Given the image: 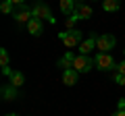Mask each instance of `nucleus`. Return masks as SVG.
<instances>
[{
	"mask_svg": "<svg viewBox=\"0 0 125 116\" xmlns=\"http://www.w3.org/2000/svg\"><path fill=\"white\" fill-rule=\"evenodd\" d=\"M58 40L67 46V48H75V46H79L83 41V33L79 29H67V31L58 33Z\"/></svg>",
	"mask_w": 125,
	"mask_h": 116,
	"instance_id": "obj_1",
	"label": "nucleus"
},
{
	"mask_svg": "<svg viewBox=\"0 0 125 116\" xmlns=\"http://www.w3.org/2000/svg\"><path fill=\"white\" fill-rule=\"evenodd\" d=\"M31 13H33V17L36 19H42V21H48V23H54V17H52V10H50V6L46 4L44 0H36L33 4H31Z\"/></svg>",
	"mask_w": 125,
	"mask_h": 116,
	"instance_id": "obj_2",
	"label": "nucleus"
},
{
	"mask_svg": "<svg viewBox=\"0 0 125 116\" xmlns=\"http://www.w3.org/2000/svg\"><path fill=\"white\" fill-rule=\"evenodd\" d=\"M94 60H96V68H100V71H113V68H117L115 58L108 52H98Z\"/></svg>",
	"mask_w": 125,
	"mask_h": 116,
	"instance_id": "obj_3",
	"label": "nucleus"
},
{
	"mask_svg": "<svg viewBox=\"0 0 125 116\" xmlns=\"http://www.w3.org/2000/svg\"><path fill=\"white\" fill-rule=\"evenodd\" d=\"M92 66H96V60L90 56H85V54H79V56H75V62H73V68H75L77 73H88Z\"/></svg>",
	"mask_w": 125,
	"mask_h": 116,
	"instance_id": "obj_4",
	"label": "nucleus"
},
{
	"mask_svg": "<svg viewBox=\"0 0 125 116\" xmlns=\"http://www.w3.org/2000/svg\"><path fill=\"white\" fill-rule=\"evenodd\" d=\"M115 44H117V40L111 33H102V35L96 37V48H98L100 52H111V50L115 48Z\"/></svg>",
	"mask_w": 125,
	"mask_h": 116,
	"instance_id": "obj_5",
	"label": "nucleus"
},
{
	"mask_svg": "<svg viewBox=\"0 0 125 116\" xmlns=\"http://www.w3.org/2000/svg\"><path fill=\"white\" fill-rule=\"evenodd\" d=\"M27 31H29L33 37L42 35V33H44V23H42V19H36V17H31V21L27 23Z\"/></svg>",
	"mask_w": 125,
	"mask_h": 116,
	"instance_id": "obj_6",
	"label": "nucleus"
},
{
	"mask_svg": "<svg viewBox=\"0 0 125 116\" xmlns=\"http://www.w3.org/2000/svg\"><path fill=\"white\" fill-rule=\"evenodd\" d=\"M13 17H15V21H17V23H25V25H27V23L31 21V17H33V13H31V10L23 4L17 13H13Z\"/></svg>",
	"mask_w": 125,
	"mask_h": 116,
	"instance_id": "obj_7",
	"label": "nucleus"
},
{
	"mask_svg": "<svg viewBox=\"0 0 125 116\" xmlns=\"http://www.w3.org/2000/svg\"><path fill=\"white\" fill-rule=\"evenodd\" d=\"M19 87H15V85H4V87H2V99H4V102H15V99L19 98Z\"/></svg>",
	"mask_w": 125,
	"mask_h": 116,
	"instance_id": "obj_8",
	"label": "nucleus"
},
{
	"mask_svg": "<svg viewBox=\"0 0 125 116\" xmlns=\"http://www.w3.org/2000/svg\"><path fill=\"white\" fill-rule=\"evenodd\" d=\"M77 79H79V73H77L75 68H67V71H62V83H65V85L73 87V85L77 83Z\"/></svg>",
	"mask_w": 125,
	"mask_h": 116,
	"instance_id": "obj_9",
	"label": "nucleus"
},
{
	"mask_svg": "<svg viewBox=\"0 0 125 116\" xmlns=\"http://www.w3.org/2000/svg\"><path fill=\"white\" fill-rule=\"evenodd\" d=\"M96 48V35H92L90 40H83L79 44V54H85L88 56V52H92V50Z\"/></svg>",
	"mask_w": 125,
	"mask_h": 116,
	"instance_id": "obj_10",
	"label": "nucleus"
},
{
	"mask_svg": "<svg viewBox=\"0 0 125 116\" xmlns=\"http://www.w3.org/2000/svg\"><path fill=\"white\" fill-rule=\"evenodd\" d=\"M73 62H75V54H73V52H67L61 60H58V66H61L62 71H67V68H73Z\"/></svg>",
	"mask_w": 125,
	"mask_h": 116,
	"instance_id": "obj_11",
	"label": "nucleus"
},
{
	"mask_svg": "<svg viewBox=\"0 0 125 116\" xmlns=\"http://www.w3.org/2000/svg\"><path fill=\"white\" fill-rule=\"evenodd\" d=\"M58 6H61V10L65 15H73V13H75V8H77V2H75V0H61Z\"/></svg>",
	"mask_w": 125,
	"mask_h": 116,
	"instance_id": "obj_12",
	"label": "nucleus"
},
{
	"mask_svg": "<svg viewBox=\"0 0 125 116\" xmlns=\"http://www.w3.org/2000/svg\"><path fill=\"white\" fill-rule=\"evenodd\" d=\"M75 15H77L79 19H90V17H92V6L85 4V2H83V4H77Z\"/></svg>",
	"mask_w": 125,
	"mask_h": 116,
	"instance_id": "obj_13",
	"label": "nucleus"
},
{
	"mask_svg": "<svg viewBox=\"0 0 125 116\" xmlns=\"http://www.w3.org/2000/svg\"><path fill=\"white\" fill-rule=\"evenodd\" d=\"M9 81H10V85H15V87H21V85L25 83V75H23L21 71H13L10 77H9Z\"/></svg>",
	"mask_w": 125,
	"mask_h": 116,
	"instance_id": "obj_14",
	"label": "nucleus"
},
{
	"mask_svg": "<svg viewBox=\"0 0 125 116\" xmlns=\"http://www.w3.org/2000/svg\"><path fill=\"white\" fill-rule=\"evenodd\" d=\"M102 8L106 13H117L121 8V0H102Z\"/></svg>",
	"mask_w": 125,
	"mask_h": 116,
	"instance_id": "obj_15",
	"label": "nucleus"
},
{
	"mask_svg": "<svg viewBox=\"0 0 125 116\" xmlns=\"http://www.w3.org/2000/svg\"><path fill=\"white\" fill-rule=\"evenodd\" d=\"M0 64H2V68H4V66H9V64H10V56H9V52H6L4 48L0 50Z\"/></svg>",
	"mask_w": 125,
	"mask_h": 116,
	"instance_id": "obj_16",
	"label": "nucleus"
},
{
	"mask_svg": "<svg viewBox=\"0 0 125 116\" xmlns=\"http://www.w3.org/2000/svg\"><path fill=\"white\" fill-rule=\"evenodd\" d=\"M13 2H10V0H2V4H0V10H2V13H4V15H10V13H13Z\"/></svg>",
	"mask_w": 125,
	"mask_h": 116,
	"instance_id": "obj_17",
	"label": "nucleus"
},
{
	"mask_svg": "<svg viewBox=\"0 0 125 116\" xmlns=\"http://www.w3.org/2000/svg\"><path fill=\"white\" fill-rule=\"evenodd\" d=\"M77 21H79V17H77L75 13H73V15H69V17H67V21H65V25H67V29H75L73 25H75Z\"/></svg>",
	"mask_w": 125,
	"mask_h": 116,
	"instance_id": "obj_18",
	"label": "nucleus"
},
{
	"mask_svg": "<svg viewBox=\"0 0 125 116\" xmlns=\"http://www.w3.org/2000/svg\"><path fill=\"white\" fill-rule=\"evenodd\" d=\"M115 83H117V85H125V75L117 73V75H115Z\"/></svg>",
	"mask_w": 125,
	"mask_h": 116,
	"instance_id": "obj_19",
	"label": "nucleus"
},
{
	"mask_svg": "<svg viewBox=\"0 0 125 116\" xmlns=\"http://www.w3.org/2000/svg\"><path fill=\"white\" fill-rule=\"evenodd\" d=\"M117 73H121V75H125V60L121 64H117Z\"/></svg>",
	"mask_w": 125,
	"mask_h": 116,
	"instance_id": "obj_20",
	"label": "nucleus"
},
{
	"mask_svg": "<svg viewBox=\"0 0 125 116\" xmlns=\"http://www.w3.org/2000/svg\"><path fill=\"white\" fill-rule=\"evenodd\" d=\"M2 73H4L6 77H10V73H13V71H10V66H4V68H2Z\"/></svg>",
	"mask_w": 125,
	"mask_h": 116,
	"instance_id": "obj_21",
	"label": "nucleus"
},
{
	"mask_svg": "<svg viewBox=\"0 0 125 116\" xmlns=\"http://www.w3.org/2000/svg\"><path fill=\"white\" fill-rule=\"evenodd\" d=\"M119 110H125V98L119 99Z\"/></svg>",
	"mask_w": 125,
	"mask_h": 116,
	"instance_id": "obj_22",
	"label": "nucleus"
},
{
	"mask_svg": "<svg viewBox=\"0 0 125 116\" xmlns=\"http://www.w3.org/2000/svg\"><path fill=\"white\" fill-rule=\"evenodd\" d=\"M10 2H13V4H19V6L25 4V0H10Z\"/></svg>",
	"mask_w": 125,
	"mask_h": 116,
	"instance_id": "obj_23",
	"label": "nucleus"
},
{
	"mask_svg": "<svg viewBox=\"0 0 125 116\" xmlns=\"http://www.w3.org/2000/svg\"><path fill=\"white\" fill-rule=\"evenodd\" d=\"M113 116H125V110H117V112H115Z\"/></svg>",
	"mask_w": 125,
	"mask_h": 116,
	"instance_id": "obj_24",
	"label": "nucleus"
},
{
	"mask_svg": "<svg viewBox=\"0 0 125 116\" xmlns=\"http://www.w3.org/2000/svg\"><path fill=\"white\" fill-rule=\"evenodd\" d=\"M75 2H77V4H83V0H75Z\"/></svg>",
	"mask_w": 125,
	"mask_h": 116,
	"instance_id": "obj_25",
	"label": "nucleus"
},
{
	"mask_svg": "<svg viewBox=\"0 0 125 116\" xmlns=\"http://www.w3.org/2000/svg\"><path fill=\"white\" fill-rule=\"evenodd\" d=\"M6 116H17V114H6Z\"/></svg>",
	"mask_w": 125,
	"mask_h": 116,
	"instance_id": "obj_26",
	"label": "nucleus"
},
{
	"mask_svg": "<svg viewBox=\"0 0 125 116\" xmlns=\"http://www.w3.org/2000/svg\"><path fill=\"white\" fill-rule=\"evenodd\" d=\"M123 54H125V50H123Z\"/></svg>",
	"mask_w": 125,
	"mask_h": 116,
	"instance_id": "obj_27",
	"label": "nucleus"
}]
</instances>
